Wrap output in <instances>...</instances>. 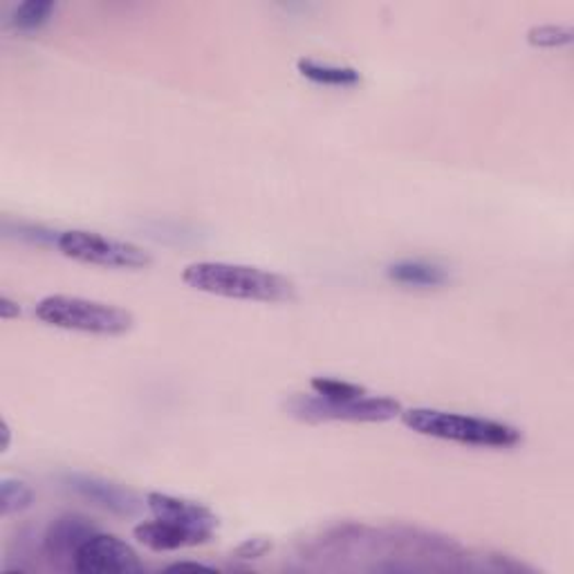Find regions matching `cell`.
<instances>
[{
  "label": "cell",
  "instance_id": "1",
  "mask_svg": "<svg viewBox=\"0 0 574 574\" xmlns=\"http://www.w3.org/2000/svg\"><path fill=\"white\" fill-rule=\"evenodd\" d=\"M182 280L196 292L238 301L280 303L292 301L297 295V287L290 278L261 267L236 263H191L184 267Z\"/></svg>",
  "mask_w": 574,
  "mask_h": 574
},
{
  "label": "cell",
  "instance_id": "2",
  "mask_svg": "<svg viewBox=\"0 0 574 574\" xmlns=\"http://www.w3.org/2000/svg\"><path fill=\"white\" fill-rule=\"evenodd\" d=\"M400 417L411 431L426 438L451 440L483 449H512L523 443V434L516 426L498 420L440 409H406Z\"/></svg>",
  "mask_w": 574,
  "mask_h": 574
},
{
  "label": "cell",
  "instance_id": "3",
  "mask_svg": "<svg viewBox=\"0 0 574 574\" xmlns=\"http://www.w3.org/2000/svg\"><path fill=\"white\" fill-rule=\"evenodd\" d=\"M36 317L53 328L77 330L88 334H104L115 337L133 328V314L113 303H102L81 297L53 295L36 303Z\"/></svg>",
  "mask_w": 574,
  "mask_h": 574
},
{
  "label": "cell",
  "instance_id": "4",
  "mask_svg": "<svg viewBox=\"0 0 574 574\" xmlns=\"http://www.w3.org/2000/svg\"><path fill=\"white\" fill-rule=\"evenodd\" d=\"M295 417L310 422H387L402 415V404L384 395H359L348 400H325L317 393L295 395L287 402Z\"/></svg>",
  "mask_w": 574,
  "mask_h": 574
},
{
  "label": "cell",
  "instance_id": "5",
  "mask_svg": "<svg viewBox=\"0 0 574 574\" xmlns=\"http://www.w3.org/2000/svg\"><path fill=\"white\" fill-rule=\"evenodd\" d=\"M57 248L64 256L72 261L115 269H144L153 263L151 254L144 248L102 236L97 231H64L57 238Z\"/></svg>",
  "mask_w": 574,
  "mask_h": 574
},
{
  "label": "cell",
  "instance_id": "6",
  "mask_svg": "<svg viewBox=\"0 0 574 574\" xmlns=\"http://www.w3.org/2000/svg\"><path fill=\"white\" fill-rule=\"evenodd\" d=\"M72 567L81 574H106V572H139L144 565L137 552L113 535L94 532L74 552Z\"/></svg>",
  "mask_w": 574,
  "mask_h": 574
},
{
  "label": "cell",
  "instance_id": "7",
  "mask_svg": "<svg viewBox=\"0 0 574 574\" xmlns=\"http://www.w3.org/2000/svg\"><path fill=\"white\" fill-rule=\"evenodd\" d=\"M147 507L151 509L153 518H162V520L180 525V528L194 532L203 543H209L218 530L216 514L194 501H184L171 494L151 492L147 496Z\"/></svg>",
  "mask_w": 574,
  "mask_h": 574
},
{
  "label": "cell",
  "instance_id": "8",
  "mask_svg": "<svg viewBox=\"0 0 574 574\" xmlns=\"http://www.w3.org/2000/svg\"><path fill=\"white\" fill-rule=\"evenodd\" d=\"M64 481L74 494H79L81 498L90 501L92 505H97L106 512H113L119 516H135L141 509L139 498L130 490L117 483L104 481V478L88 475V473H68Z\"/></svg>",
  "mask_w": 574,
  "mask_h": 574
},
{
  "label": "cell",
  "instance_id": "9",
  "mask_svg": "<svg viewBox=\"0 0 574 574\" xmlns=\"http://www.w3.org/2000/svg\"><path fill=\"white\" fill-rule=\"evenodd\" d=\"M135 539L147 546L149 550L156 552H171V550H182V548H196L205 546L194 532H188L175 523L153 518V520H141L135 528Z\"/></svg>",
  "mask_w": 574,
  "mask_h": 574
},
{
  "label": "cell",
  "instance_id": "10",
  "mask_svg": "<svg viewBox=\"0 0 574 574\" xmlns=\"http://www.w3.org/2000/svg\"><path fill=\"white\" fill-rule=\"evenodd\" d=\"M94 535L92 525L77 514H68L57 518L50 530L45 535V552L50 556H70L74 559V552L79 546Z\"/></svg>",
  "mask_w": 574,
  "mask_h": 574
},
{
  "label": "cell",
  "instance_id": "11",
  "mask_svg": "<svg viewBox=\"0 0 574 574\" xmlns=\"http://www.w3.org/2000/svg\"><path fill=\"white\" fill-rule=\"evenodd\" d=\"M297 70L301 77L319 83V85H334V88H353L361 83L359 70L351 66H334V64H323L317 59H299Z\"/></svg>",
  "mask_w": 574,
  "mask_h": 574
},
{
  "label": "cell",
  "instance_id": "12",
  "mask_svg": "<svg viewBox=\"0 0 574 574\" xmlns=\"http://www.w3.org/2000/svg\"><path fill=\"white\" fill-rule=\"evenodd\" d=\"M389 276L400 285L413 287H438L449 278L440 265L426 261H400L389 267Z\"/></svg>",
  "mask_w": 574,
  "mask_h": 574
},
{
  "label": "cell",
  "instance_id": "13",
  "mask_svg": "<svg viewBox=\"0 0 574 574\" xmlns=\"http://www.w3.org/2000/svg\"><path fill=\"white\" fill-rule=\"evenodd\" d=\"M55 12H57V3H53V0H27V3L14 8L10 23L21 32H32L43 27L53 19Z\"/></svg>",
  "mask_w": 574,
  "mask_h": 574
},
{
  "label": "cell",
  "instance_id": "14",
  "mask_svg": "<svg viewBox=\"0 0 574 574\" xmlns=\"http://www.w3.org/2000/svg\"><path fill=\"white\" fill-rule=\"evenodd\" d=\"M32 501H34V492L21 481H12V478H5L3 485H0V507H3V516L27 509L32 505Z\"/></svg>",
  "mask_w": 574,
  "mask_h": 574
},
{
  "label": "cell",
  "instance_id": "15",
  "mask_svg": "<svg viewBox=\"0 0 574 574\" xmlns=\"http://www.w3.org/2000/svg\"><path fill=\"white\" fill-rule=\"evenodd\" d=\"M312 393L325 398V400H348V398H359L366 393L359 384H351V381L344 379H334V377H314L310 381Z\"/></svg>",
  "mask_w": 574,
  "mask_h": 574
},
{
  "label": "cell",
  "instance_id": "16",
  "mask_svg": "<svg viewBox=\"0 0 574 574\" xmlns=\"http://www.w3.org/2000/svg\"><path fill=\"white\" fill-rule=\"evenodd\" d=\"M572 38H574V32L572 27H565V25H539V27H532L528 34V41L539 47L570 45Z\"/></svg>",
  "mask_w": 574,
  "mask_h": 574
},
{
  "label": "cell",
  "instance_id": "17",
  "mask_svg": "<svg viewBox=\"0 0 574 574\" xmlns=\"http://www.w3.org/2000/svg\"><path fill=\"white\" fill-rule=\"evenodd\" d=\"M267 550H269V543H267V541H263V539H250V541H245L241 548H238V556H243V559H259V556H263Z\"/></svg>",
  "mask_w": 574,
  "mask_h": 574
},
{
  "label": "cell",
  "instance_id": "18",
  "mask_svg": "<svg viewBox=\"0 0 574 574\" xmlns=\"http://www.w3.org/2000/svg\"><path fill=\"white\" fill-rule=\"evenodd\" d=\"M21 314V308L10 299V297H3L0 299V317L3 319H14Z\"/></svg>",
  "mask_w": 574,
  "mask_h": 574
},
{
  "label": "cell",
  "instance_id": "19",
  "mask_svg": "<svg viewBox=\"0 0 574 574\" xmlns=\"http://www.w3.org/2000/svg\"><path fill=\"white\" fill-rule=\"evenodd\" d=\"M169 570L175 572V570H209V567H207V565H200V563H175V565H171Z\"/></svg>",
  "mask_w": 574,
  "mask_h": 574
}]
</instances>
